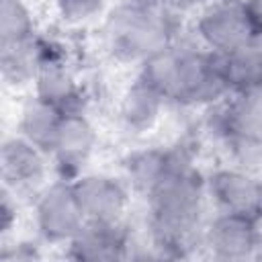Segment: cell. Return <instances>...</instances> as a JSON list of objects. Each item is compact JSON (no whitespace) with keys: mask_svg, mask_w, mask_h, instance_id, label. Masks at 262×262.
Wrapping results in <instances>:
<instances>
[{"mask_svg":"<svg viewBox=\"0 0 262 262\" xmlns=\"http://www.w3.org/2000/svg\"><path fill=\"white\" fill-rule=\"evenodd\" d=\"M215 55L229 94L262 92V41Z\"/></svg>","mask_w":262,"mask_h":262,"instance_id":"9a60e30c","label":"cell"},{"mask_svg":"<svg viewBox=\"0 0 262 262\" xmlns=\"http://www.w3.org/2000/svg\"><path fill=\"white\" fill-rule=\"evenodd\" d=\"M33 221L37 235L49 246H68L86 223L70 178L47 182L33 199Z\"/></svg>","mask_w":262,"mask_h":262,"instance_id":"5b68a950","label":"cell"},{"mask_svg":"<svg viewBox=\"0 0 262 262\" xmlns=\"http://www.w3.org/2000/svg\"><path fill=\"white\" fill-rule=\"evenodd\" d=\"M18 201L8 188L2 186L0 190V235L2 239H6L12 229L16 227V221H18Z\"/></svg>","mask_w":262,"mask_h":262,"instance_id":"7402d4cb","label":"cell"},{"mask_svg":"<svg viewBox=\"0 0 262 262\" xmlns=\"http://www.w3.org/2000/svg\"><path fill=\"white\" fill-rule=\"evenodd\" d=\"M41 256V246L33 239H4L0 248V262H35Z\"/></svg>","mask_w":262,"mask_h":262,"instance_id":"44dd1931","label":"cell"},{"mask_svg":"<svg viewBox=\"0 0 262 262\" xmlns=\"http://www.w3.org/2000/svg\"><path fill=\"white\" fill-rule=\"evenodd\" d=\"M184 147L186 143H176L168 147H141L127 154L123 160V178L131 192L145 199L170 172Z\"/></svg>","mask_w":262,"mask_h":262,"instance_id":"5bb4252c","label":"cell"},{"mask_svg":"<svg viewBox=\"0 0 262 262\" xmlns=\"http://www.w3.org/2000/svg\"><path fill=\"white\" fill-rule=\"evenodd\" d=\"M31 86L35 96L43 98L63 113L84 111L86 98L82 84L63 59L61 51L53 49V45L47 41H43V57Z\"/></svg>","mask_w":262,"mask_h":262,"instance_id":"8fae6325","label":"cell"},{"mask_svg":"<svg viewBox=\"0 0 262 262\" xmlns=\"http://www.w3.org/2000/svg\"><path fill=\"white\" fill-rule=\"evenodd\" d=\"M221 147L225 149L233 166L262 174V139L231 137L225 143H221Z\"/></svg>","mask_w":262,"mask_h":262,"instance_id":"ffe728a7","label":"cell"},{"mask_svg":"<svg viewBox=\"0 0 262 262\" xmlns=\"http://www.w3.org/2000/svg\"><path fill=\"white\" fill-rule=\"evenodd\" d=\"M139 74L164 94L168 104L205 108L229 96L217 55L180 37L149 57Z\"/></svg>","mask_w":262,"mask_h":262,"instance_id":"7a4b0ae2","label":"cell"},{"mask_svg":"<svg viewBox=\"0 0 262 262\" xmlns=\"http://www.w3.org/2000/svg\"><path fill=\"white\" fill-rule=\"evenodd\" d=\"M131 248L123 221H86L68 244L66 256L78 262H115L131 258Z\"/></svg>","mask_w":262,"mask_h":262,"instance_id":"7c38bea8","label":"cell"},{"mask_svg":"<svg viewBox=\"0 0 262 262\" xmlns=\"http://www.w3.org/2000/svg\"><path fill=\"white\" fill-rule=\"evenodd\" d=\"M180 14L156 0H123L102 23V47L123 66H143L180 37Z\"/></svg>","mask_w":262,"mask_h":262,"instance_id":"3957f363","label":"cell"},{"mask_svg":"<svg viewBox=\"0 0 262 262\" xmlns=\"http://www.w3.org/2000/svg\"><path fill=\"white\" fill-rule=\"evenodd\" d=\"M61 119H63V111H59L57 106H53L33 94L18 108L16 133L20 137H25L27 141H31L33 145L41 147L49 156L55 135L59 131Z\"/></svg>","mask_w":262,"mask_h":262,"instance_id":"2e32d148","label":"cell"},{"mask_svg":"<svg viewBox=\"0 0 262 262\" xmlns=\"http://www.w3.org/2000/svg\"><path fill=\"white\" fill-rule=\"evenodd\" d=\"M108 0H53V8L63 25L80 27L96 16H100L106 8Z\"/></svg>","mask_w":262,"mask_h":262,"instance_id":"d6986e66","label":"cell"},{"mask_svg":"<svg viewBox=\"0 0 262 262\" xmlns=\"http://www.w3.org/2000/svg\"><path fill=\"white\" fill-rule=\"evenodd\" d=\"M72 184L86 221H123L131 203V188L125 178L106 172H82L72 178Z\"/></svg>","mask_w":262,"mask_h":262,"instance_id":"9c48e42d","label":"cell"},{"mask_svg":"<svg viewBox=\"0 0 262 262\" xmlns=\"http://www.w3.org/2000/svg\"><path fill=\"white\" fill-rule=\"evenodd\" d=\"M201 248L217 260L256 258L262 248L260 221L235 213L217 211L201 231Z\"/></svg>","mask_w":262,"mask_h":262,"instance_id":"8992f818","label":"cell"},{"mask_svg":"<svg viewBox=\"0 0 262 262\" xmlns=\"http://www.w3.org/2000/svg\"><path fill=\"white\" fill-rule=\"evenodd\" d=\"M143 201L149 258H186L201 246L207 186L190 145Z\"/></svg>","mask_w":262,"mask_h":262,"instance_id":"6da1fadb","label":"cell"},{"mask_svg":"<svg viewBox=\"0 0 262 262\" xmlns=\"http://www.w3.org/2000/svg\"><path fill=\"white\" fill-rule=\"evenodd\" d=\"M205 186L207 199L217 211L262 221V174L233 164L221 166L205 176Z\"/></svg>","mask_w":262,"mask_h":262,"instance_id":"52a82bcc","label":"cell"},{"mask_svg":"<svg viewBox=\"0 0 262 262\" xmlns=\"http://www.w3.org/2000/svg\"><path fill=\"white\" fill-rule=\"evenodd\" d=\"M49 156L20 137L18 133L4 137L0 147V174L2 186L8 188L16 199L37 196V192L47 184Z\"/></svg>","mask_w":262,"mask_h":262,"instance_id":"ba28073f","label":"cell"},{"mask_svg":"<svg viewBox=\"0 0 262 262\" xmlns=\"http://www.w3.org/2000/svg\"><path fill=\"white\" fill-rule=\"evenodd\" d=\"M43 57V39L37 37L31 43L16 47H0V70L6 88L18 90L33 84L37 68Z\"/></svg>","mask_w":262,"mask_h":262,"instance_id":"e0dca14e","label":"cell"},{"mask_svg":"<svg viewBox=\"0 0 262 262\" xmlns=\"http://www.w3.org/2000/svg\"><path fill=\"white\" fill-rule=\"evenodd\" d=\"M168 100L164 94L141 74L123 90L117 104V121L129 135L149 133L162 119Z\"/></svg>","mask_w":262,"mask_h":262,"instance_id":"4fadbf2b","label":"cell"},{"mask_svg":"<svg viewBox=\"0 0 262 262\" xmlns=\"http://www.w3.org/2000/svg\"><path fill=\"white\" fill-rule=\"evenodd\" d=\"M162 6H166L168 10L182 14V12H190V10H199L201 6H205L209 0H156Z\"/></svg>","mask_w":262,"mask_h":262,"instance_id":"603a6c76","label":"cell"},{"mask_svg":"<svg viewBox=\"0 0 262 262\" xmlns=\"http://www.w3.org/2000/svg\"><path fill=\"white\" fill-rule=\"evenodd\" d=\"M98 147V131L84 111L63 113L49 158L61 178H76Z\"/></svg>","mask_w":262,"mask_h":262,"instance_id":"30bf717a","label":"cell"},{"mask_svg":"<svg viewBox=\"0 0 262 262\" xmlns=\"http://www.w3.org/2000/svg\"><path fill=\"white\" fill-rule=\"evenodd\" d=\"M256 260H262V248L258 250V254H256Z\"/></svg>","mask_w":262,"mask_h":262,"instance_id":"cb8c5ba5","label":"cell"},{"mask_svg":"<svg viewBox=\"0 0 262 262\" xmlns=\"http://www.w3.org/2000/svg\"><path fill=\"white\" fill-rule=\"evenodd\" d=\"M194 39L211 53H229L262 41V12L254 0H209L196 10Z\"/></svg>","mask_w":262,"mask_h":262,"instance_id":"277c9868","label":"cell"},{"mask_svg":"<svg viewBox=\"0 0 262 262\" xmlns=\"http://www.w3.org/2000/svg\"><path fill=\"white\" fill-rule=\"evenodd\" d=\"M37 20L27 0H0V47H16L35 41Z\"/></svg>","mask_w":262,"mask_h":262,"instance_id":"ac0fdd59","label":"cell"}]
</instances>
